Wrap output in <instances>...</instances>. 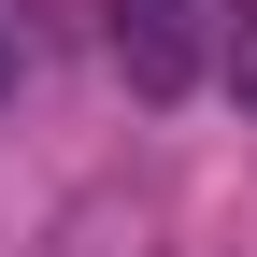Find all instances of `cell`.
Instances as JSON below:
<instances>
[{"label":"cell","mask_w":257,"mask_h":257,"mask_svg":"<svg viewBox=\"0 0 257 257\" xmlns=\"http://www.w3.org/2000/svg\"><path fill=\"white\" fill-rule=\"evenodd\" d=\"M114 57L143 100H186L200 86V0H114Z\"/></svg>","instance_id":"6da1fadb"},{"label":"cell","mask_w":257,"mask_h":257,"mask_svg":"<svg viewBox=\"0 0 257 257\" xmlns=\"http://www.w3.org/2000/svg\"><path fill=\"white\" fill-rule=\"evenodd\" d=\"M229 86H243V114H257V15H229Z\"/></svg>","instance_id":"7a4b0ae2"}]
</instances>
